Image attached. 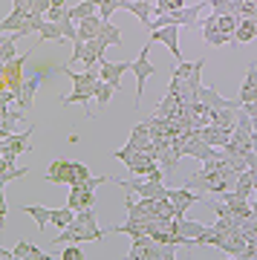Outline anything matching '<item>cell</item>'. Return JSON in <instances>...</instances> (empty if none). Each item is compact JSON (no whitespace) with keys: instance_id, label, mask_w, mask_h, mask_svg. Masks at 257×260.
<instances>
[{"instance_id":"6da1fadb","label":"cell","mask_w":257,"mask_h":260,"mask_svg":"<svg viewBox=\"0 0 257 260\" xmlns=\"http://www.w3.org/2000/svg\"><path fill=\"white\" fill-rule=\"evenodd\" d=\"M237 177V171H231L226 165V159H222V150L217 159H208V162H202V171H197L191 179H188V188L194 191H202V194H226L229 191V179Z\"/></svg>"},{"instance_id":"7a4b0ae2","label":"cell","mask_w":257,"mask_h":260,"mask_svg":"<svg viewBox=\"0 0 257 260\" xmlns=\"http://www.w3.org/2000/svg\"><path fill=\"white\" fill-rule=\"evenodd\" d=\"M104 234L107 232H101L95 225V208H84V211H75V220L67 229H61V234L52 243L55 246H64V243H95Z\"/></svg>"},{"instance_id":"3957f363","label":"cell","mask_w":257,"mask_h":260,"mask_svg":"<svg viewBox=\"0 0 257 260\" xmlns=\"http://www.w3.org/2000/svg\"><path fill=\"white\" fill-rule=\"evenodd\" d=\"M176 246L174 243H159L156 237L150 234H142V237H130V260H174Z\"/></svg>"},{"instance_id":"277c9868","label":"cell","mask_w":257,"mask_h":260,"mask_svg":"<svg viewBox=\"0 0 257 260\" xmlns=\"http://www.w3.org/2000/svg\"><path fill=\"white\" fill-rule=\"evenodd\" d=\"M26 55H18L12 58V61H6V64L0 67V87L3 90H15V93H20V87H23V81H26V75H23V67H26Z\"/></svg>"},{"instance_id":"5b68a950","label":"cell","mask_w":257,"mask_h":260,"mask_svg":"<svg viewBox=\"0 0 257 260\" xmlns=\"http://www.w3.org/2000/svg\"><path fill=\"white\" fill-rule=\"evenodd\" d=\"M133 75H136V107L142 104V93H145V84L156 75V64L150 61V44H147L139 58H133Z\"/></svg>"},{"instance_id":"8992f818","label":"cell","mask_w":257,"mask_h":260,"mask_svg":"<svg viewBox=\"0 0 257 260\" xmlns=\"http://www.w3.org/2000/svg\"><path fill=\"white\" fill-rule=\"evenodd\" d=\"M0 257L3 260H58L61 254H46V251H41L38 246H32L29 240H18L15 249L0 251Z\"/></svg>"},{"instance_id":"52a82bcc","label":"cell","mask_w":257,"mask_h":260,"mask_svg":"<svg viewBox=\"0 0 257 260\" xmlns=\"http://www.w3.org/2000/svg\"><path fill=\"white\" fill-rule=\"evenodd\" d=\"M165 44L168 49H171V55L176 58V61H182V49H179V26L176 23H168V26H159L150 32V44Z\"/></svg>"},{"instance_id":"ba28073f","label":"cell","mask_w":257,"mask_h":260,"mask_svg":"<svg viewBox=\"0 0 257 260\" xmlns=\"http://www.w3.org/2000/svg\"><path fill=\"white\" fill-rule=\"evenodd\" d=\"M168 200L174 203V211H176V220L179 217H185V211L191 208L194 203H200L202 200V194L200 191H194V188H168Z\"/></svg>"},{"instance_id":"9c48e42d","label":"cell","mask_w":257,"mask_h":260,"mask_svg":"<svg viewBox=\"0 0 257 260\" xmlns=\"http://www.w3.org/2000/svg\"><path fill=\"white\" fill-rule=\"evenodd\" d=\"M73 177H75V162H70V159H55L46 168V182H52V185H73Z\"/></svg>"},{"instance_id":"30bf717a","label":"cell","mask_w":257,"mask_h":260,"mask_svg":"<svg viewBox=\"0 0 257 260\" xmlns=\"http://www.w3.org/2000/svg\"><path fill=\"white\" fill-rule=\"evenodd\" d=\"M101 78L104 81H110L116 90H121V78L127 70H133V61H107V58H101Z\"/></svg>"},{"instance_id":"8fae6325","label":"cell","mask_w":257,"mask_h":260,"mask_svg":"<svg viewBox=\"0 0 257 260\" xmlns=\"http://www.w3.org/2000/svg\"><path fill=\"white\" fill-rule=\"evenodd\" d=\"M202 38L211 44V47H226V44H237L234 38H229L226 32L220 29V23H217V15H205V20H202Z\"/></svg>"},{"instance_id":"7c38bea8","label":"cell","mask_w":257,"mask_h":260,"mask_svg":"<svg viewBox=\"0 0 257 260\" xmlns=\"http://www.w3.org/2000/svg\"><path fill=\"white\" fill-rule=\"evenodd\" d=\"M67 205L73 208V211H84V208H92L95 205V191L87 185H70V200Z\"/></svg>"},{"instance_id":"4fadbf2b","label":"cell","mask_w":257,"mask_h":260,"mask_svg":"<svg viewBox=\"0 0 257 260\" xmlns=\"http://www.w3.org/2000/svg\"><path fill=\"white\" fill-rule=\"evenodd\" d=\"M29 139H32V127L20 130V133H12V136H6V139H0V150H6V153H29Z\"/></svg>"},{"instance_id":"5bb4252c","label":"cell","mask_w":257,"mask_h":260,"mask_svg":"<svg viewBox=\"0 0 257 260\" xmlns=\"http://www.w3.org/2000/svg\"><path fill=\"white\" fill-rule=\"evenodd\" d=\"M231 133H234V130H226V127H220V124H214V121L200 130V136L208 142V145H214V148H226L231 142Z\"/></svg>"},{"instance_id":"9a60e30c","label":"cell","mask_w":257,"mask_h":260,"mask_svg":"<svg viewBox=\"0 0 257 260\" xmlns=\"http://www.w3.org/2000/svg\"><path fill=\"white\" fill-rule=\"evenodd\" d=\"M197 99H200L202 104H208L211 110H217V107H243V102H231V99H222L214 87H200V93H197Z\"/></svg>"},{"instance_id":"2e32d148","label":"cell","mask_w":257,"mask_h":260,"mask_svg":"<svg viewBox=\"0 0 257 260\" xmlns=\"http://www.w3.org/2000/svg\"><path fill=\"white\" fill-rule=\"evenodd\" d=\"M0 139H6V136H12L15 133V127H18V121H23V110H12V104L9 107H0Z\"/></svg>"},{"instance_id":"e0dca14e","label":"cell","mask_w":257,"mask_h":260,"mask_svg":"<svg viewBox=\"0 0 257 260\" xmlns=\"http://www.w3.org/2000/svg\"><path fill=\"white\" fill-rule=\"evenodd\" d=\"M176 225H179V234H182L191 246H194V240H197V237H202V234L208 232V225H205V223H200V220H188V217H179V220H176Z\"/></svg>"},{"instance_id":"ac0fdd59","label":"cell","mask_w":257,"mask_h":260,"mask_svg":"<svg viewBox=\"0 0 257 260\" xmlns=\"http://www.w3.org/2000/svg\"><path fill=\"white\" fill-rule=\"evenodd\" d=\"M101 26H104L101 15H90V18L78 20V38L75 41H92V38H99Z\"/></svg>"},{"instance_id":"d6986e66","label":"cell","mask_w":257,"mask_h":260,"mask_svg":"<svg viewBox=\"0 0 257 260\" xmlns=\"http://www.w3.org/2000/svg\"><path fill=\"white\" fill-rule=\"evenodd\" d=\"M240 102H257V64H248L246 81L240 84Z\"/></svg>"},{"instance_id":"ffe728a7","label":"cell","mask_w":257,"mask_h":260,"mask_svg":"<svg viewBox=\"0 0 257 260\" xmlns=\"http://www.w3.org/2000/svg\"><path fill=\"white\" fill-rule=\"evenodd\" d=\"M38 87H41V75H35V78H26V81H23V87H20V93H18V104H20V110H23V113L35 104Z\"/></svg>"},{"instance_id":"44dd1931","label":"cell","mask_w":257,"mask_h":260,"mask_svg":"<svg viewBox=\"0 0 257 260\" xmlns=\"http://www.w3.org/2000/svg\"><path fill=\"white\" fill-rule=\"evenodd\" d=\"M124 12H130V15H136L139 20H142V26H150V15H153V6H150V0H127V6H124Z\"/></svg>"},{"instance_id":"7402d4cb","label":"cell","mask_w":257,"mask_h":260,"mask_svg":"<svg viewBox=\"0 0 257 260\" xmlns=\"http://www.w3.org/2000/svg\"><path fill=\"white\" fill-rule=\"evenodd\" d=\"M107 234H130V237H142V234H147V223H142V220H133V217H127V223H121V225H110V229H107Z\"/></svg>"},{"instance_id":"603a6c76","label":"cell","mask_w":257,"mask_h":260,"mask_svg":"<svg viewBox=\"0 0 257 260\" xmlns=\"http://www.w3.org/2000/svg\"><path fill=\"white\" fill-rule=\"evenodd\" d=\"M254 38H257V20L251 18V15H248V18H240L234 41H237V44H248V41H254Z\"/></svg>"},{"instance_id":"cb8c5ba5","label":"cell","mask_w":257,"mask_h":260,"mask_svg":"<svg viewBox=\"0 0 257 260\" xmlns=\"http://www.w3.org/2000/svg\"><path fill=\"white\" fill-rule=\"evenodd\" d=\"M20 211H23V214H29V217L35 220V225L41 229V232H44L46 225L52 223V208H44V205H23Z\"/></svg>"},{"instance_id":"d4e9b609","label":"cell","mask_w":257,"mask_h":260,"mask_svg":"<svg viewBox=\"0 0 257 260\" xmlns=\"http://www.w3.org/2000/svg\"><path fill=\"white\" fill-rule=\"evenodd\" d=\"M38 35H41V44H46V41H52V44H64V41H67L64 32H61V26L52 23V20H44L41 29H38Z\"/></svg>"},{"instance_id":"484cf974","label":"cell","mask_w":257,"mask_h":260,"mask_svg":"<svg viewBox=\"0 0 257 260\" xmlns=\"http://www.w3.org/2000/svg\"><path fill=\"white\" fill-rule=\"evenodd\" d=\"M234 191H237V197H243V200H248V197H254V179H251V171H248V168L237 174Z\"/></svg>"},{"instance_id":"4316f807","label":"cell","mask_w":257,"mask_h":260,"mask_svg":"<svg viewBox=\"0 0 257 260\" xmlns=\"http://www.w3.org/2000/svg\"><path fill=\"white\" fill-rule=\"evenodd\" d=\"M99 38L107 44V47H121V29L116 26V23H110V20H104V26H101Z\"/></svg>"},{"instance_id":"83f0119b","label":"cell","mask_w":257,"mask_h":260,"mask_svg":"<svg viewBox=\"0 0 257 260\" xmlns=\"http://www.w3.org/2000/svg\"><path fill=\"white\" fill-rule=\"evenodd\" d=\"M90 15H99V3L95 0H81V3H75L73 9H70V18L73 20H84V18H90Z\"/></svg>"},{"instance_id":"f1b7e54d","label":"cell","mask_w":257,"mask_h":260,"mask_svg":"<svg viewBox=\"0 0 257 260\" xmlns=\"http://www.w3.org/2000/svg\"><path fill=\"white\" fill-rule=\"evenodd\" d=\"M116 93H119V90H116L110 81H104V78H101L99 90H95V104H99V107H107V104H110V99H113Z\"/></svg>"},{"instance_id":"f546056e","label":"cell","mask_w":257,"mask_h":260,"mask_svg":"<svg viewBox=\"0 0 257 260\" xmlns=\"http://www.w3.org/2000/svg\"><path fill=\"white\" fill-rule=\"evenodd\" d=\"M73 220H75V211L70 208V205H64V208H52V225H58V229H67Z\"/></svg>"},{"instance_id":"4dcf8cb0","label":"cell","mask_w":257,"mask_h":260,"mask_svg":"<svg viewBox=\"0 0 257 260\" xmlns=\"http://www.w3.org/2000/svg\"><path fill=\"white\" fill-rule=\"evenodd\" d=\"M12 58H18L15 38H12V32H3V44H0V61L6 64V61H12Z\"/></svg>"},{"instance_id":"1f68e13d","label":"cell","mask_w":257,"mask_h":260,"mask_svg":"<svg viewBox=\"0 0 257 260\" xmlns=\"http://www.w3.org/2000/svg\"><path fill=\"white\" fill-rule=\"evenodd\" d=\"M23 20H26V15H23L20 9H15V12H9V15L3 18L0 29H3V32H15V29H20V26H23Z\"/></svg>"},{"instance_id":"d6a6232c","label":"cell","mask_w":257,"mask_h":260,"mask_svg":"<svg viewBox=\"0 0 257 260\" xmlns=\"http://www.w3.org/2000/svg\"><path fill=\"white\" fill-rule=\"evenodd\" d=\"M124 6H127V0H101V3H99V15H101V20H110L113 12L124 9Z\"/></svg>"},{"instance_id":"836d02e7","label":"cell","mask_w":257,"mask_h":260,"mask_svg":"<svg viewBox=\"0 0 257 260\" xmlns=\"http://www.w3.org/2000/svg\"><path fill=\"white\" fill-rule=\"evenodd\" d=\"M208 6L217 15H237V3L234 0H208Z\"/></svg>"},{"instance_id":"e575fe53","label":"cell","mask_w":257,"mask_h":260,"mask_svg":"<svg viewBox=\"0 0 257 260\" xmlns=\"http://www.w3.org/2000/svg\"><path fill=\"white\" fill-rule=\"evenodd\" d=\"M0 171H3V174H0V182H3V185H6V182H12V179H20V177H26L29 174V168H0Z\"/></svg>"},{"instance_id":"d590c367","label":"cell","mask_w":257,"mask_h":260,"mask_svg":"<svg viewBox=\"0 0 257 260\" xmlns=\"http://www.w3.org/2000/svg\"><path fill=\"white\" fill-rule=\"evenodd\" d=\"M185 0H156V15H171V12L182 9Z\"/></svg>"},{"instance_id":"8d00e7d4","label":"cell","mask_w":257,"mask_h":260,"mask_svg":"<svg viewBox=\"0 0 257 260\" xmlns=\"http://www.w3.org/2000/svg\"><path fill=\"white\" fill-rule=\"evenodd\" d=\"M194 73V64H188V61H176L174 73H171V78H179V81H188V75Z\"/></svg>"},{"instance_id":"74e56055","label":"cell","mask_w":257,"mask_h":260,"mask_svg":"<svg viewBox=\"0 0 257 260\" xmlns=\"http://www.w3.org/2000/svg\"><path fill=\"white\" fill-rule=\"evenodd\" d=\"M61 260H84V251L78 243H67L64 251H61Z\"/></svg>"},{"instance_id":"f35d334b","label":"cell","mask_w":257,"mask_h":260,"mask_svg":"<svg viewBox=\"0 0 257 260\" xmlns=\"http://www.w3.org/2000/svg\"><path fill=\"white\" fill-rule=\"evenodd\" d=\"M136 145H130V142H127V145H124V148H119V150H113V159H121V162H124V165H127V162H130V159H133V156H136Z\"/></svg>"},{"instance_id":"ab89813d","label":"cell","mask_w":257,"mask_h":260,"mask_svg":"<svg viewBox=\"0 0 257 260\" xmlns=\"http://www.w3.org/2000/svg\"><path fill=\"white\" fill-rule=\"evenodd\" d=\"M90 168L84 165V162H75V177H73V185H84L87 179H90Z\"/></svg>"},{"instance_id":"60d3db41","label":"cell","mask_w":257,"mask_h":260,"mask_svg":"<svg viewBox=\"0 0 257 260\" xmlns=\"http://www.w3.org/2000/svg\"><path fill=\"white\" fill-rule=\"evenodd\" d=\"M243 110H246L251 119H257V102H246V104H243Z\"/></svg>"},{"instance_id":"b9f144b4","label":"cell","mask_w":257,"mask_h":260,"mask_svg":"<svg viewBox=\"0 0 257 260\" xmlns=\"http://www.w3.org/2000/svg\"><path fill=\"white\" fill-rule=\"evenodd\" d=\"M251 150L257 153V133H254V130H251Z\"/></svg>"},{"instance_id":"7bdbcfd3","label":"cell","mask_w":257,"mask_h":260,"mask_svg":"<svg viewBox=\"0 0 257 260\" xmlns=\"http://www.w3.org/2000/svg\"><path fill=\"white\" fill-rule=\"evenodd\" d=\"M251 130H254V133H257V119H251Z\"/></svg>"},{"instance_id":"ee69618b","label":"cell","mask_w":257,"mask_h":260,"mask_svg":"<svg viewBox=\"0 0 257 260\" xmlns=\"http://www.w3.org/2000/svg\"><path fill=\"white\" fill-rule=\"evenodd\" d=\"M95 3H101V0H95Z\"/></svg>"}]
</instances>
